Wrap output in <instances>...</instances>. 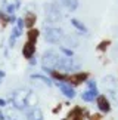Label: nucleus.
I'll use <instances>...</instances> for the list:
<instances>
[{
	"mask_svg": "<svg viewBox=\"0 0 118 120\" xmlns=\"http://www.w3.org/2000/svg\"><path fill=\"white\" fill-rule=\"evenodd\" d=\"M30 94H31V90L27 89V87H19V89L13 90L12 98H10L12 105H13L16 110H19V111H22V110H27V108H28V98H30Z\"/></svg>",
	"mask_w": 118,
	"mask_h": 120,
	"instance_id": "obj_1",
	"label": "nucleus"
},
{
	"mask_svg": "<svg viewBox=\"0 0 118 120\" xmlns=\"http://www.w3.org/2000/svg\"><path fill=\"white\" fill-rule=\"evenodd\" d=\"M59 59L61 56L53 52V50H47V52L43 53L42 56V67L44 71H49V73H53V70H58V64H59Z\"/></svg>",
	"mask_w": 118,
	"mask_h": 120,
	"instance_id": "obj_2",
	"label": "nucleus"
},
{
	"mask_svg": "<svg viewBox=\"0 0 118 120\" xmlns=\"http://www.w3.org/2000/svg\"><path fill=\"white\" fill-rule=\"evenodd\" d=\"M44 16H46V21L52 22V24H55V22L61 21V9L58 8L56 3H46L44 4Z\"/></svg>",
	"mask_w": 118,
	"mask_h": 120,
	"instance_id": "obj_3",
	"label": "nucleus"
},
{
	"mask_svg": "<svg viewBox=\"0 0 118 120\" xmlns=\"http://www.w3.org/2000/svg\"><path fill=\"white\" fill-rule=\"evenodd\" d=\"M62 39H63V33H62L61 28H58V27H47V28L44 30V40H46L47 43L56 45Z\"/></svg>",
	"mask_w": 118,
	"mask_h": 120,
	"instance_id": "obj_4",
	"label": "nucleus"
},
{
	"mask_svg": "<svg viewBox=\"0 0 118 120\" xmlns=\"http://www.w3.org/2000/svg\"><path fill=\"white\" fill-rule=\"evenodd\" d=\"M80 68V64L72 59L71 56H61L59 59V64H58V70L61 71H77Z\"/></svg>",
	"mask_w": 118,
	"mask_h": 120,
	"instance_id": "obj_5",
	"label": "nucleus"
},
{
	"mask_svg": "<svg viewBox=\"0 0 118 120\" xmlns=\"http://www.w3.org/2000/svg\"><path fill=\"white\" fill-rule=\"evenodd\" d=\"M34 52H35V43L31 41V40H28L24 45V48H22V55H24L27 59H33Z\"/></svg>",
	"mask_w": 118,
	"mask_h": 120,
	"instance_id": "obj_6",
	"label": "nucleus"
},
{
	"mask_svg": "<svg viewBox=\"0 0 118 120\" xmlns=\"http://www.w3.org/2000/svg\"><path fill=\"white\" fill-rule=\"evenodd\" d=\"M58 87L61 89V92H62V94L66 96V98H74L75 92H74V89L71 87V85H69V83H65V82H59V83H58Z\"/></svg>",
	"mask_w": 118,
	"mask_h": 120,
	"instance_id": "obj_7",
	"label": "nucleus"
},
{
	"mask_svg": "<svg viewBox=\"0 0 118 120\" xmlns=\"http://www.w3.org/2000/svg\"><path fill=\"white\" fill-rule=\"evenodd\" d=\"M27 120H43V111L38 107L30 108V111L27 113Z\"/></svg>",
	"mask_w": 118,
	"mask_h": 120,
	"instance_id": "obj_8",
	"label": "nucleus"
},
{
	"mask_svg": "<svg viewBox=\"0 0 118 120\" xmlns=\"http://www.w3.org/2000/svg\"><path fill=\"white\" fill-rule=\"evenodd\" d=\"M94 96H96V86L90 85V89L86 90L84 94H83V99H86V101H92V99H94Z\"/></svg>",
	"mask_w": 118,
	"mask_h": 120,
	"instance_id": "obj_9",
	"label": "nucleus"
},
{
	"mask_svg": "<svg viewBox=\"0 0 118 120\" xmlns=\"http://www.w3.org/2000/svg\"><path fill=\"white\" fill-rule=\"evenodd\" d=\"M61 3L68 11H75L77 6H78V0H61Z\"/></svg>",
	"mask_w": 118,
	"mask_h": 120,
	"instance_id": "obj_10",
	"label": "nucleus"
},
{
	"mask_svg": "<svg viewBox=\"0 0 118 120\" xmlns=\"http://www.w3.org/2000/svg\"><path fill=\"white\" fill-rule=\"evenodd\" d=\"M97 105L102 111H109V102L106 101V96H99L97 98Z\"/></svg>",
	"mask_w": 118,
	"mask_h": 120,
	"instance_id": "obj_11",
	"label": "nucleus"
},
{
	"mask_svg": "<svg viewBox=\"0 0 118 120\" xmlns=\"http://www.w3.org/2000/svg\"><path fill=\"white\" fill-rule=\"evenodd\" d=\"M24 24L27 27H33L35 24V13H33V12H28V13H27V15L24 16Z\"/></svg>",
	"mask_w": 118,
	"mask_h": 120,
	"instance_id": "obj_12",
	"label": "nucleus"
},
{
	"mask_svg": "<svg viewBox=\"0 0 118 120\" xmlns=\"http://www.w3.org/2000/svg\"><path fill=\"white\" fill-rule=\"evenodd\" d=\"M63 40H65L66 46H71V48H77L78 46V40L74 39L72 36H63Z\"/></svg>",
	"mask_w": 118,
	"mask_h": 120,
	"instance_id": "obj_13",
	"label": "nucleus"
},
{
	"mask_svg": "<svg viewBox=\"0 0 118 120\" xmlns=\"http://www.w3.org/2000/svg\"><path fill=\"white\" fill-rule=\"evenodd\" d=\"M31 79H33V80H40V82H43L44 85L52 86V80H50V79H47L46 76H42V74H33V76H31Z\"/></svg>",
	"mask_w": 118,
	"mask_h": 120,
	"instance_id": "obj_14",
	"label": "nucleus"
},
{
	"mask_svg": "<svg viewBox=\"0 0 118 120\" xmlns=\"http://www.w3.org/2000/svg\"><path fill=\"white\" fill-rule=\"evenodd\" d=\"M37 102H38V96L31 90L30 94V98H28V108H33V107H37Z\"/></svg>",
	"mask_w": 118,
	"mask_h": 120,
	"instance_id": "obj_15",
	"label": "nucleus"
},
{
	"mask_svg": "<svg viewBox=\"0 0 118 120\" xmlns=\"http://www.w3.org/2000/svg\"><path fill=\"white\" fill-rule=\"evenodd\" d=\"M71 24L74 25L75 28H78L80 31H83V33H86V31H87V30H86V27H84L83 24H81V22H80L78 19H71Z\"/></svg>",
	"mask_w": 118,
	"mask_h": 120,
	"instance_id": "obj_16",
	"label": "nucleus"
},
{
	"mask_svg": "<svg viewBox=\"0 0 118 120\" xmlns=\"http://www.w3.org/2000/svg\"><path fill=\"white\" fill-rule=\"evenodd\" d=\"M37 36H38V31L37 30H31L30 33H28V37H30L31 41H35V40H37Z\"/></svg>",
	"mask_w": 118,
	"mask_h": 120,
	"instance_id": "obj_17",
	"label": "nucleus"
},
{
	"mask_svg": "<svg viewBox=\"0 0 118 120\" xmlns=\"http://www.w3.org/2000/svg\"><path fill=\"white\" fill-rule=\"evenodd\" d=\"M7 13L9 15H13V13H15V6H13V4H9L7 6Z\"/></svg>",
	"mask_w": 118,
	"mask_h": 120,
	"instance_id": "obj_18",
	"label": "nucleus"
},
{
	"mask_svg": "<svg viewBox=\"0 0 118 120\" xmlns=\"http://www.w3.org/2000/svg\"><path fill=\"white\" fill-rule=\"evenodd\" d=\"M62 52L65 53V55H68V56H71V55H72L71 50H68V49H65V48H62Z\"/></svg>",
	"mask_w": 118,
	"mask_h": 120,
	"instance_id": "obj_19",
	"label": "nucleus"
},
{
	"mask_svg": "<svg viewBox=\"0 0 118 120\" xmlns=\"http://www.w3.org/2000/svg\"><path fill=\"white\" fill-rule=\"evenodd\" d=\"M3 77H4V71H2V70H0V83H2Z\"/></svg>",
	"mask_w": 118,
	"mask_h": 120,
	"instance_id": "obj_20",
	"label": "nucleus"
},
{
	"mask_svg": "<svg viewBox=\"0 0 118 120\" xmlns=\"http://www.w3.org/2000/svg\"><path fill=\"white\" fill-rule=\"evenodd\" d=\"M0 120H4V114L2 111V108H0Z\"/></svg>",
	"mask_w": 118,
	"mask_h": 120,
	"instance_id": "obj_21",
	"label": "nucleus"
},
{
	"mask_svg": "<svg viewBox=\"0 0 118 120\" xmlns=\"http://www.w3.org/2000/svg\"><path fill=\"white\" fill-rule=\"evenodd\" d=\"M4 104H6V101H4V99H0V107H3Z\"/></svg>",
	"mask_w": 118,
	"mask_h": 120,
	"instance_id": "obj_22",
	"label": "nucleus"
},
{
	"mask_svg": "<svg viewBox=\"0 0 118 120\" xmlns=\"http://www.w3.org/2000/svg\"><path fill=\"white\" fill-rule=\"evenodd\" d=\"M10 120H18V119H10Z\"/></svg>",
	"mask_w": 118,
	"mask_h": 120,
	"instance_id": "obj_23",
	"label": "nucleus"
}]
</instances>
